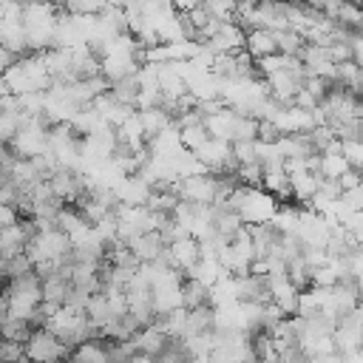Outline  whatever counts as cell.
I'll return each instance as SVG.
<instances>
[{
    "instance_id": "obj_1",
    "label": "cell",
    "mask_w": 363,
    "mask_h": 363,
    "mask_svg": "<svg viewBox=\"0 0 363 363\" xmlns=\"http://www.w3.org/2000/svg\"><path fill=\"white\" fill-rule=\"evenodd\" d=\"M23 357L28 363H60L68 357V346L43 326V329H31V335L26 337Z\"/></svg>"
}]
</instances>
